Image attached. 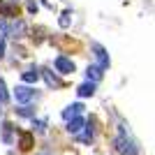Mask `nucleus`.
<instances>
[{"mask_svg": "<svg viewBox=\"0 0 155 155\" xmlns=\"http://www.w3.org/2000/svg\"><path fill=\"white\" fill-rule=\"evenodd\" d=\"M0 14H5V16H16V5L0 2Z\"/></svg>", "mask_w": 155, "mask_h": 155, "instance_id": "ddd939ff", "label": "nucleus"}, {"mask_svg": "<svg viewBox=\"0 0 155 155\" xmlns=\"http://www.w3.org/2000/svg\"><path fill=\"white\" fill-rule=\"evenodd\" d=\"M84 123H86V120H84L81 116L67 120V132H70V134H79V132H81V127H84Z\"/></svg>", "mask_w": 155, "mask_h": 155, "instance_id": "6e6552de", "label": "nucleus"}, {"mask_svg": "<svg viewBox=\"0 0 155 155\" xmlns=\"http://www.w3.org/2000/svg\"><path fill=\"white\" fill-rule=\"evenodd\" d=\"M37 155H49V153H37Z\"/></svg>", "mask_w": 155, "mask_h": 155, "instance_id": "5701e85b", "label": "nucleus"}, {"mask_svg": "<svg viewBox=\"0 0 155 155\" xmlns=\"http://www.w3.org/2000/svg\"><path fill=\"white\" fill-rule=\"evenodd\" d=\"M70 16H72V12H70V9H65V12L60 14V19H58L60 28H67V26H70Z\"/></svg>", "mask_w": 155, "mask_h": 155, "instance_id": "f3484780", "label": "nucleus"}, {"mask_svg": "<svg viewBox=\"0 0 155 155\" xmlns=\"http://www.w3.org/2000/svg\"><path fill=\"white\" fill-rule=\"evenodd\" d=\"M77 95H79V97H91V95H95V84H93V81L81 84V86L77 88Z\"/></svg>", "mask_w": 155, "mask_h": 155, "instance_id": "1a4fd4ad", "label": "nucleus"}, {"mask_svg": "<svg viewBox=\"0 0 155 155\" xmlns=\"http://www.w3.org/2000/svg\"><path fill=\"white\" fill-rule=\"evenodd\" d=\"M14 97H16V102H21V104H28L32 100V97H35V91H32L30 86H16V88H14Z\"/></svg>", "mask_w": 155, "mask_h": 155, "instance_id": "f03ea898", "label": "nucleus"}, {"mask_svg": "<svg viewBox=\"0 0 155 155\" xmlns=\"http://www.w3.org/2000/svg\"><path fill=\"white\" fill-rule=\"evenodd\" d=\"M28 12H30V14L37 12V2H35V0H28Z\"/></svg>", "mask_w": 155, "mask_h": 155, "instance_id": "aec40b11", "label": "nucleus"}, {"mask_svg": "<svg viewBox=\"0 0 155 155\" xmlns=\"http://www.w3.org/2000/svg\"><path fill=\"white\" fill-rule=\"evenodd\" d=\"M12 130H16L12 123H5V125H2V141H5V143H12V141H14Z\"/></svg>", "mask_w": 155, "mask_h": 155, "instance_id": "f8f14e48", "label": "nucleus"}, {"mask_svg": "<svg viewBox=\"0 0 155 155\" xmlns=\"http://www.w3.org/2000/svg\"><path fill=\"white\" fill-rule=\"evenodd\" d=\"M9 102V93H7V86H5V79H0V104Z\"/></svg>", "mask_w": 155, "mask_h": 155, "instance_id": "dca6fc26", "label": "nucleus"}, {"mask_svg": "<svg viewBox=\"0 0 155 155\" xmlns=\"http://www.w3.org/2000/svg\"><path fill=\"white\" fill-rule=\"evenodd\" d=\"M86 74H88V81H91V79H93V84L102 79V70H100L97 65H88V70H86Z\"/></svg>", "mask_w": 155, "mask_h": 155, "instance_id": "9d476101", "label": "nucleus"}, {"mask_svg": "<svg viewBox=\"0 0 155 155\" xmlns=\"http://www.w3.org/2000/svg\"><path fill=\"white\" fill-rule=\"evenodd\" d=\"M0 35H2V37H5V35H9V26H7L2 19H0Z\"/></svg>", "mask_w": 155, "mask_h": 155, "instance_id": "6ab92c4d", "label": "nucleus"}, {"mask_svg": "<svg viewBox=\"0 0 155 155\" xmlns=\"http://www.w3.org/2000/svg\"><path fill=\"white\" fill-rule=\"evenodd\" d=\"M114 146H116V150H118L120 155H139L137 143L127 137V132H125L123 125H120V130H118V137L114 139Z\"/></svg>", "mask_w": 155, "mask_h": 155, "instance_id": "f257e3e1", "label": "nucleus"}, {"mask_svg": "<svg viewBox=\"0 0 155 155\" xmlns=\"http://www.w3.org/2000/svg\"><path fill=\"white\" fill-rule=\"evenodd\" d=\"M32 127L37 130V132H44L46 130V120H35V118H32Z\"/></svg>", "mask_w": 155, "mask_h": 155, "instance_id": "a211bd4d", "label": "nucleus"}, {"mask_svg": "<svg viewBox=\"0 0 155 155\" xmlns=\"http://www.w3.org/2000/svg\"><path fill=\"white\" fill-rule=\"evenodd\" d=\"M16 114H19V116H23V118H35V109H32V107H28V104H21L19 109H16Z\"/></svg>", "mask_w": 155, "mask_h": 155, "instance_id": "4468645a", "label": "nucleus"}, {"mask_svg": "<svg viewBox=\"0 0 155 155\" xmlns=\"http://www.w3.org/2000/svg\"><path fill=\"white\" fill-rule=\"evenodd\" d=\"M9 35H12V37H26V23L21 19L12 21V23H9Z\"/></svg>", "mask_w": 155, "mask_h": 155, "instance_id": "39448f33", "label": "nucleus"}, {"mask_svg": "<svg viewBox=\"0 0 155 155\" xmlns=\"http://www.w3.org/2000/svg\"><path fill=\"white\" fill-rule=\"evenodd\" d=\"M2 56H5V39L0 37V58H2Z\"/></svg>", "mask_w": 155, "mask_h": 155, "instance_id": "412c9836", "label": "nucleus"}, {"mask_svg": "<svg viewBox=\"0 0 155 155\" xmlns=\"http://www.w3.org/2000/svg\"><path fill=\"white\" fill-rule=\"evenodd\" d=\"M19 146L23 150H28L32 146V134H30V132H21V134H19Z\"/></svg>", "mask_w": 155, "mask_h": 155, "instance_id": "9b49d317", "label": "nucleus"}, {"mask_svg": "<svg viewBox=\"0 0 155 155\" xmlns=\"http://www.w3.org/2000/svg\"><path fill=\"white\" fill-rule=\"evenodd\" d=\"M0 114H2V109H0Z\"/></svg>", "mask_w": 155, "mask_h": 155, "instance_id": "b1692460", "label": "nucleus"}, {"mask_svg": "<svg viewBox=\"0 0 155 155\" xmlns=\"http://www.w3.org/2000/svg\"><path fill=\"white\" fill-rule=\"evenodd\" d=\"M7 2H9V5H19V0H7Z\"/></svg>", "mask_w": 155, "mask_h": 155, "instance_id": "4be33fe9", "label": "nucleus"}, {"mask_svg": "<svg viewBox=\"0 0 155 155\" xmlns=\"http://www.w3.org/2000/svg\"><path fill=\"white\" fill-rule=\"evenodd\" d=\"M42 74H44V79H46V84H49V86H56V88L60 86V79H58V77H53V72L42 70Z\"/></svg>", "mask_w": 155, "mask_h": 155, "instance_id": "2eb2a0df", "label": "nucleus"}, {"mask_svg": "<svg viewBox=\"0 0 155 155\" xmlns=\"http://www.w3.org/2000/svg\"><path fill=\"white\" fill-rule=\"evenodd\" d=\"M53 65H56V70H58L60 74H74V63H72V58H67V56H58V58L53 60Z\"/></svg>", "mask_w": 155, "mask_h": 155, "instance_id": "7ed1b4c3", "label": "nucleus"}, {"mask_svg": "<svg viewBox=\"0 0 155 155\" xmlns=\"http://www.w3.org/2000/svg\"><path fill=\"white\" fill-rule=\"evenodd\" d=\"M81 111H84V104L77 102V104H72V107H67V109L63 111V118H65V120H72V118H77Z\"/></svg>", "mask_w": 155, "mask_h": 155, "instance_id": "0eeeda50", "label": "nucleus"}, {"mask_svg": "<svg viewBox=\"0 0 155 155\" xmlns=\"http://www.w3.org/2000/svg\"><path fill=\"white\" fill-rule=\"evenodd\" d=\"M93 51H95V58H97V67H100V70H107V67H109V53L104 51V46L93 44Z\"/></svg>", "mask_w": 155, "mask_h": 155, "instance_id": "20e7f679", "label": "nucleus"}, {"mask_svg": "<svg viewBox=\"0 0 155 155\" xmlns=\"http://www.w3.org/2000/svg\"><path fill=\"white\" fill-rule=\"evenodd\" d=\"M37 79H39V70L37 67H30V70L21 72V81H23V84H37Z\"/></svg>", "mask_w": 155, "mask_h": 155, "instance_id": "423d86ee", "label": "nucleus"}]
</instances>
